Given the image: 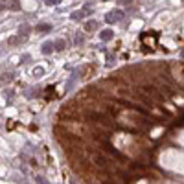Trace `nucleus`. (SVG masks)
Instances as JSON below:
<instances>
[{"mask_svg":"<svg viewBox=\"0 0 184 184\" xmlns=\"http://www.w3.org/2000/svg\"><path fill=\"white\" fill-rule=\"evenodd\" d=\"M96 28H98V22H94V20L85 24V29H88V31H90V29H96Z\"/></svg>","mask_w":184,"mask_h":184,"instance_id":"8","label":"nucleus"},{"mask_svg":"<svg viewBox=\"0 0 184 184\" xmlns=\"http://www.w3.org/2000/svg\"><path fill=\"white\" fill-rule=\"evenodd\" d=\"M28 31H29V26H28V24H22V26L18 28V35H28Z\"/></svg>","mask_w":184,"mask_h":184,"instance_id":"7","label":"nucleus"},{"mask_svg":"<svg viewBox=\"0 0 184 184\" xmlns=\"http://www.w3.org/2000/svg\"><path fill=\"white\" fill-rule=\"evenodd\" d=\"M123 17H125V13H123L122 9H112L111 13H107V15H105V20H107L109 24H114V22L122 20Z\"/></svg>","mask_w":184,"mask_h":184,"instance_id":"1","label":"nucleus"},{"mask_svg":"<svg viewBox=\"0 0 184 184\" xmlns=\"http://www.w3.org/2000/svg\"><path fill=\"white\" fill-rule=\"evenodd\" d=\"M53 44H55V52H63V50L66 48V42H65L63 39H57V41H53Z\"/></svg>","mask_w":184,"mask_h":184,"instance_id":"4","label":"nucleus"},{"mask_svg":"<svg viewBox=\"0 0 184 184\" xmlns=\"http://www.w3.org/2000/svg\"><path fill=\"white\" fill-rule=\"evenodd\" d=\"M59 0H46V6H57Z\"/></svg>","mask_w":184,"mask_h":184,"instance_id":"11","label":"nucleus"},{"mask_svg":"<svg viewBox=\"0 0 184 184\" xmlns=\"http://www.w3.org/2000/svg\"><path fill=\"white\" fill-rule=\"evenodd\" d=\"M35 29L37 31H52V24H39Z\"/></svg>","mask_w":184,"mask_h":184,"instance_id":"6","label":"nucleus"},{"mask_svg":"<svg viewBox=\"0 0 184 184\" xmlns=\"http://www.w3.org/2000/svg\"><path fill=\"white\" fill-rule=\"evenodd\" d=\"M112 37H114V31H112V29H101V33H100V39H101L103 42L112 41Z\"/></svg>","mask_w":184,"mask_h":184,"instance_id":"3","label":"nucleus"},{"mask_svg":"<svg viewBox=\"0 0 184 184\" xmlns=\"http://www.w3.org/2000/svg\"><path fill=\"white\" fill-rule=\"evenodd\" d=\"M33 76H35V77H41V76H44V68H41V66H37V68L33 70Z\"/></svg>","mask_w":184,"mask_h":184,"instance_id":"9","label":"nucleus"},{"mask_svg":"<svg viewBox=\"0 0 184 184\" xmlns=\"http://www.w3.org/2000/svg\"><path fill=\"white\" fill-rule=\"evenodd\" d=\"M35 181H37V184H50L44 177H42V175H35Z\"/></svg>","mask_w":184,"mask_h":184,"instance_id":"10","label":"nucleus"},{"mask_svg":"<svg viewBox=\"0 0 184 184\" xmlns=\"http://www.w3.org/2000/svg\"><path fill=\"white\" fill-rule=\"evenodd\" d=\"M41 52H42L44 55H48V53L55 52V44H53L52 41H46V42H42V46H41Z\"/></svg>","mask_w":184,"mask_h":184,"instance_id":"2","label":"nucleus"},{"mask_svg":"<svg viewBox=\"0 0 184 184\" xmlns=\"http://www.w3.org/2000/svg\"><path fill=\"white\" fill-rule=\"evenodd\" d=\"M105 184H111V182H105Z\"/></svg>","mask_w":184,"mask_h":184,"instance_id":"13","label":"nucleus"},{"mask_svg":"<svg viewBox=\"0 0 184 184\" xmlns=\"http://www.w3.org/2000/svg\"><path fill=\"white\" fill-rule=\"evenodd\" d=\"M85 15H87V11H74V13H70V18L72 20H81Z\"/></svg>","mask_w":184,"mask_h":184,"instance_id":"5","label":"nucleus"},{"mask_svg":"<svg viewBox=\"0 0 184 184\" xmlns=\"http://www.w3.org/2000/svg\"><path fill=\"white\" fill-rule=\"evenodd\" d=\"M76 44H83V37H76Z\"/></svg>","mask_w":184,"mask_h":184,"instance_id":"12","label":"nucleus"}]
</instances>
